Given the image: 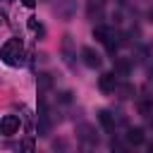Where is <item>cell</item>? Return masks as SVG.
I'll return each mask as SVG.
<instances>
[{"label":"cell","mask_w":153,"mask_h":153,"mask_svg":"<svg viewBox=\"0 0 153 153\" xmlns=\"http://www.w3.org/2000/svg\"><path fill=\"white\" fill-rule=\"evenodd\" d=\"M0 60L10 67H17L24 62V43L22 38H7L0 48Z\"/></svg>","instance_id":"cell-1"},{"label":"cell","mask_w":153,"mask_h":153,"mask_svg":"<svg viewBox=\"0 0 153 153\" xmlns=\"http://www.w3.org/2000/svg\"><path fill=\"white\" fill-rule=\"evenodd\" d=\"M98 88H100L103 93H115V91H117V74H115V72H105V74H100V79H98Z\"/></svg>","instance_id":"cell-2"},{"label":"cell","mask_w":153,"mask_h":153,"mask_svg":"<svg viewBox=\"0 0 153 153\" xmlns=\"http://www.w3.org/2000/svg\"><path fill=\"white\" fill-rule=\"evenodd\" d=\"M17 131H19V117H17V115H5V117L0 120V134L12 136V134H17Z\"/></svg>","instance_id":"cell-3"},{"label":"cell","mask_w":153,"mask_h":153,"mask_svg":"<svg viewBox=\"0 0 153 153\" xmlns=\"http://www.w3.org/2000/svg\"><path fill=\"white\" fill-rule=\"evenodd\" d=\"M105 10V0H86V17L91 22H100Z\"/></svg>","instance_id":"cell-4"},{"label":"cell","mask_w":153,"mask_h":153,"mask_svg":"<svg viewBox=\"0 0 153 153\" xmlns=\"http://www.w3.org/2000/svg\"><path fill=\"white\" fill-rule=\"evenodd\" d=\"M81 57H84V65L91 67V69H98L100 67V55L91 48V45H84L81 48Z\"/></svg>","instance_id":"cell-5"},{"label":"cell","mask_w":153,"mask_h":153,"mask_svg":"<svg viewBox=\"0 0 153 153\" xmlns=\"http://www.w3.org/2000/svg\"><path fill=\"white\" fill-rule=\"evenodd\" d=\"M76 134H79V139L84 141V143H98V134H96V129L91 127V124H79L76 127Z\"/></svg>","instance_id":"cell-6"},{"label":"cell","mask_w":153,"mask_h":153,"mask_svg":"<svg viewBox=\"0 0 153 153\" xmlns=\"http://www.w3.org/2000/svg\"><path fill=\"white\" fill-rule=\"evenodd\" d=\"M76 10V0H57V14L62 19H72Z\"/></svg>","instance_id":"cell-7"},{"label":"cell","mask_w":153,"mask_h":153,"mask_svg":"<svg viewBox=\"0 0 153 153\" xmlns=\"http://www.w3.org/2000/svg\"><path fill=\"white\" fill-rule=\"evenodd\" d=\"M131 72V62L127 57H115V74L117 76H129Z\"/></svg>","instance_id":"cell-8"},{"label":"cell","mask_w":153,"mask_h":153,"mask_svg":"<svg viewBox=\"0 0 153 153\" xmlns=\"http://www.w3.org/2000/svg\"><path fill=\"white\" fill-rule=\"evenodd\" d=\"M143 139H146V134H143V129H141V127H131V129L127 131V141H129L131 146L143 143Z\"/></svg>","instance_id":"cell-9"},{"label":"cell","mask_w":153,"mask_h":153,"mask_svg":"<svg viewBox=\"0 0 153 153\" xmlns=\"http://www.w3.org/2000/svg\"><path fill=\"white\" fill-rule=\"evenodd\" d=\"M98 120H100V124H103L105 131H115V117H112L108 110H100V112H98Z\"/></svg>","instance_id":"cell-10"},{"label":"cell","mask_w":153,"mask_h":153,"mask_svg":"<svg viewBox=\"0 0 153 153\" xmlns=\"http://www.w3.org/2000/svg\"><path fill=\"white\" fill-rule=\"evenodd\" d=\"M36 84H38V91H41V93H45L48 88H53V76H50L48 72H41V74H38V79H36Z\"/></svg>","instance_id":"cell-11"},{"label":"cell","mask_w":153,"mask_h":153,"mask_svg":"<svg viewBox=\"0 0 153 153\" xmlns=\"http://www.w3.org/2000/svg\"><path fill=\"white\" fill-rule=\"evenodd\" d=\"M62 55H65V62L72 65V36H62Z\"/></svg>","instance_id":"cell-12"},{"label":"cell","mask_w":153,"mask_h":153,"mask_svg":"<svg viewBox=\"0 0 153 153\" xmlns=\"http://www.w3.org/2000/svg\"><path fill=\"white\" fill-rule=\"evenodd\" d=\"M93 38L100 41V43H105V38H108V29H105L103 24H98V26L93 29Z\"/></svg>","instance_id":"cell-13"},{"label":"cell","mask_w":153,"mask_h":153,"mask_svg":"<svg viewBox=\"0 0 153 153\" xmlns=\"http://www.w3.org/2000/svg\"><path fill=\"white\" fill-rule=\"evenodd\" d=\"M22 153H36V148H33V139H31V136L24 139V143H22Z\"/></svg>","instance_id":"cell-14"},{"label":"cell","mask_w":153,"mask_h":153,"mask_svg":"<svg viewBox=\"0 0 153 153\" xmlns=\"http://www.w3.org/2000/svg\"><path fill=\"white\" fill-rule=\"evenodd\" d=\"M117 86H120V84H117ZM120 93H122V96H120V98H129V96H131V93H134V88H131V86H129V84H124V86H120Z\"/></svg>","instance_id":"cell-15"},{"label":"cell","mask_w":153,"mask_h":153,"mask_svg":"<svg viewBox=\"0 0 153 153\" xmlns=\"http://www.w3.org/2000/svg\"><path fill=\"white\" fill-rule=\"evenodd\" d=\"M29 29H31V31H43V29H41V24L36 22V17H29Z\"/></svg>","instance_id":"cell-16"},{"label":"cell","mask_w":153,"mask_h":153,"mask_svg":"<svg viewBox=\"0 0 153 153\" xmlns=\"http://www.w3.org/2000/svg\"><path fill=\"white\" fill-rule=\"evenodd\" d=\"M60 100H62V103H69V100H72V93H69V91H65V93L60 96Z\"/></svg>","instance_id":"cell-17"},{"label":"cell","mask_w":153,"mask_h":153,"mask_svg":"<svg viewBox=\"0 0 153 153\" xmlns=\"http://www.w3.org/2000/svg\"><path fill=\"white\" fill-rule=\"evenodd\" d=\"M22 5H24V7H33V5H36V0H22Z\"/></svg>","instance_id":"cell-18"},{"label":"cell","mask_w":153,"mask_h":153,"mask_svg":"<svg viewBox=\"0 0 153 153\" xmlns=\"http://www.w3.org/2000/svg\"><path fill=\"white\" fill-rule=\"evenodd\" d=\"M151 19H153V12H151Z\"/></svg>","instance_id":"cell-19"}]
</instances>
